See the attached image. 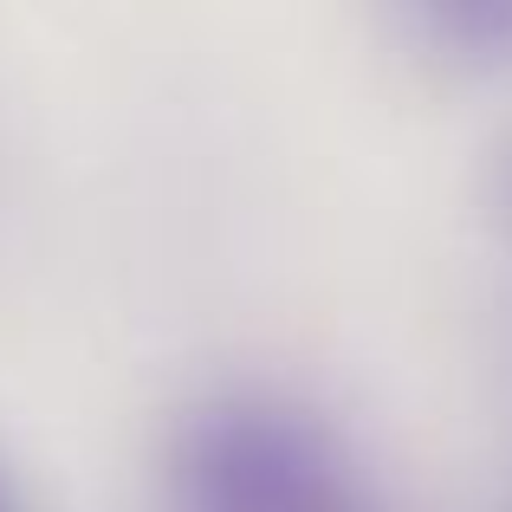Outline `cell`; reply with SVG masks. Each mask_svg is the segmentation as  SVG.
<instances>
[{
	"instance_id": "2",
	"label": "cell",
	"mask_w": 512,
	"mask_h": 512,
	"mask_svg": "<svg viewBox=\"0 0 512 512\" xmlns=\"http://www.w3.org/2000/svg\"><path fill=\"white\" fill-rule=\"evenodd\" d=\"M409 33L454 65H512V0H422Z\"/></svg>"
},
{
	"instance_id": "4",
	"label": "cell",
	"mask_w": 512,
	"mask_h": 512,
	"mask_svg": "<svg viewBox=\"0 0 512 512\" xmlns=\"http://www.w3.org/2000/svg\"><path fill=\"white\" fill-rule=\"evenodd\" d=\"M0 512H13V493H7V480H0Z\"/></svg>"
},
{
	"instance_id": "1",
	"label": "cell",
	"mask_w": 512,
	"mask_h": 512,
	"mask_svg": "<svg viewBox=\"0 0 512 512\" xmlns=\"http://www.w3.org/2000/svg\"><path fill=\"white\" fill-rule=\"evenodd\" d=\"M169 512H389L370 461L286 389H214L163 454Z\"/></svg>"
},
{
	"instance_id": "3",
	"label": "cell",
	"mask_w": 512,
	"mask_h": 512,
	"mask_svg": "<svg viewBox=\"0 0 512 512\" xmlns=\"http://www.w3.org/2000/svg\"><path fill=\"white\" fill-rule=\"evenodd\" d=\"M493 214H500V234L512 247V143L500 150V163H493Z\"/></svg>"
}]
</instances>
